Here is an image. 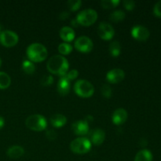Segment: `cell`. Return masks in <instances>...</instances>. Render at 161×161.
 I'll use <instances>...</instances> for the list:
<instances>
[{
  "instance_id": "23",
  "label": "cell",
  "mask_w": 161,
  "mask_h": 161,
  "mask_svg": "<svg viewBox=\"0 0 161 161\" xmlns=\"http://www.w3.org/2000/svg\"><path fill=\"white\" fill-rule=\"evenodd\" d=\"M125 18V13L123 10H115L111 13L109 15V19L113 22L122 21Z\"/></svg>"
},
{
  "instance_id": "8",
  "label": "cell",
  "mask_w": 161,
  "mask_h": 161,
  "mask_svg": "<svg viewBox=\"0 0 161 161\" xmlns=\"http://www.w3.org/2000/svg\"><path fill=\"white\" fill-rule=\"evenodd\" d=\"M74 47L79 52L86 53H90L92 50L94 44H93L92 40L89 37L83 36L75 39V42H74Z\"/></svg>"
},
{
  "instance_id": "17",
  "label": "cell",
  "mask_w": 161,
  "mask_h": 161,
  "mask_svg": "<svg viewBox=\"0 0 161 161\" xmlns=\"http://www.w3.org/2000/svg\"><path fill=\"white\" fill-rule=\"evenodd\" d=\"M50 122L53 127L60 128L65 125L67 123V118L62 114H55L50 117Z\"/></svg>"
},
{
  "instance_id": "36",
  "label": "cell",
  "mask_w": 161,
  "mask_h": 161,
  "mask_svg": "<svg viewBox=\"0 0 161 161\" xmlns=\"http://www.w3.org/2000/svg\"><path fill=\"white\" fill-rule=\"evenodd\" d=\"M1 65H2V60L1 58H0V67H1Z\"/></svg>"
},
{
  "instance_id": "33",
  "label": "cell",
  "mask_w": 161,
  "mask_h": 161,
  "mask_svg": "<svg viewBox=\"0 0 161 161\" xmlns=\"http://www.w3.org/2000/svg\"><path fill=\"white\" fill-rule=\"evenodd\" d=\"M69 17V13L66 12V11H64V12L61 13L59 15V17L61 20H65V19H67Z\"/></svg>"
},
{
  "instance_id": "35",
  "label": "cell",
  "mask_w": 161,
  "mask_h": 161,
  "mask_svg": "<svg viewBox=\"0 0 161 161\" xmlns=\"http://www.w3.org/2000/svg\"><path fill=\"white\" fill-rule=\"evenodd\" d=\"M85 120H86V122L89 124V121L94 120V117H93V116H86V119H85Z\"/></svg>"
},
{
  "instance_id": "11",
  "label": "cell",
  "mask_w": 161,
  "mask_h": 161,
  "mask_svg": "<svg viewBox=\"0 0 161 161\" xmlns=\"http://www.w3.org/2000/svg\"><path fill=\"white\" fill-rule=\"evenodd\" d=\"M149 31L146 27L142 25H136L131 29V36L134 39L139 41H146L149 37Z\"/></svg>"
},
{
  "instance_id": "37",
  "label": "cell",
  "mask_w": 161,
  "mask_h": 161,
  "mask_svg": "<svg viewBox=\"0 0 161 161\" xmlns=\"http://www.w3.org/2000/svg\"><path fill=\"white\" fill-rule=\"evenodd\" d=\"M0 32H1V27H0Z\"/></svg>"
},
{
  "instance_id": "10",
  "label": "cell",
  "mask_w": 161,
  "mask_h": 161,
  "mask_svg": "<svg viewBox=\"0 0 161 161\" xmlns=\"http://www.w3.org/2000/svg\"><path fill=\"white\" fill-rule=\"evenodd\" d=\"M125 78V72L121 69H113L106 74V80L112 84L122 82Z\"/></svg>"
},
{
  "instance_id": "4",
  "label": "cell",
  "mask_w": 161,
  "mask_h": 161,
  "mask_svg": "<svg viewBox=\"0 0 161 161\" xmlns=\"http://www.w3.org/2000/svg\"><path fill=\"white\" fill-rule=\"evenodd\" d=\"M74 91L79 97L86 98L94 94V87L87 80H80L74 84Z\"/></svg>"
},
{
  "instance_id": "24",
  "label": "cell",
  "mask_w": 161,
  "mask_h": 161,
  "mask_svg": "<svg viewBox=\"0 0 161 161\" xmlns=\"http://www.w3.org/2000/svg\"><path fill=\"white\" fill-rule=\"evenodd\" d=\"M119 3V0H102L100 2V5L104 9H113L116 8Z\"/></svg>"
},
{
  "instance_id": "27",
  "label": "cell",
  "mask_w": 161,
  "mask_h": 161,
  "mask_svg": "<svg viewBox=\"0 0 161 161\" xmlns=\"http://www.w3.org/2000/svg\"><path fill=\"white\" fill-rule=\"evenodd\" d=\"M101 93H102V96L104 97H106V98H109L111 97L112 94H113V91H112L111 87H110L109 85L105 84L102 86V89H101Z\"/></svg>"
},
{
  "instance_id": "13",
  "label": "cell",
  "mask_w": 161,
  "mask_h": 161,
  "mask_svg": "<svg viewBox=\"0 0 161 161\" xmlns=\"http://www.w3.org/2000/svg\"><path fill=\"white\" fill-rule=\"evenodd\" d=\"M105 139V133L102 129L97 128L93 130L90 133V142L91 144L95 146H100L104 142Z\"/></svg>"
},
{
  "instance_id": "18",
  "label": "cell",
  "mask_w": 161,
  "mask_h": 161,
  "mask_svg": "<svg viewBox=\"0 0 161 161\" xmlns=\"http://www.w3.org/2000/svg\"><path fill=\"white\" fill-rule=\"evenodd\" d=\"M25 153V149L20 146H13L6 151V154L11 159H18Z\"/></svg>"
},
{
  "instance_id": "7",
  "label": "cell",
  "mask_w": 161,
  "mask_h": 161,
  "mask_svg": "<svg viewBox=\"0 0 161 161\" xmlns=\"http://www.w3.org/2000/svg\"><path fill=\"white\" fill-rule=\"evenodd\" d=\"M19 37L17 33L10 30H5L0 32V43L6 47H12L17 44Z\"/></svg>"
},
{
  "instance_id": "16",
  "label": "cell",
  "mask_w": 161,
  "mask_h": 161,
  "mask_svg": "<svg viewBox=\"0 0 161 161\" xmlns=\"http://www.w3.org/2000/svg\"><path fill=\"white\" fill-rule=\"evenodd\" d=\"M59 35L61 39L68 43L73 41L75 36V31H74L73 28H72L71 27H63L60 30Z\"/></svg>"
},
{
  "instance_id": "22",
  "label": "cell",
  "mask_w": 161,
  "mask_h": 161,
  "mask_svg": "<svg viewBox=\"0 0 161 161\" xmlns=\"http://www.w3.org/2000/svg\"><path fill=\"white\" fill-rule=\"evenodd\" d=\"M109 52L110 54L114 58L119 56L121 53L120 44L118 41H113L109 45Z\"/></svg>"
},
{
  "instance_id": "5",
  "label": "cell",
  "mask_w": 161,
  "mask_h": 161,
  "mask_svg": "<svg viewBox=\"0 0 161 161\" xmlns=\"http://www.w3.org/2000/svg\"><path fill=\"white\" fill-rule=\"evenodd\" d=\"M97 19V13L93 9H87L82 10L76 17V21L82 26L88 27L96 22Z\"/></svg>"
},
{
  "instance_id": "19",
  "label": "cell",
  "mask_w": 161,
  "mask_h": 161,
  "mask_svg": "<svg viewBox=\"0 0 161 161\" xmlns=\"http://www.w3.org/2000/svg\"><path fill=\"white\" fill-rule=\"evenodd\" d=\"M153 154L148 149H142L135 157V161H152Z\"/></svg>"
},
{
  "instance_id": "29",
  "label": "cell",
  "mask_w": 161,
  "mask_h": 161,
  "mask_svg": "<svg viewBox=\"0 0 161 161\" xmlns=\"http://www.w3.org/2000/svg\"><path fill=\"white\" fill-rule=\"evenodd\" d=\"M64 75L67 77V79L69 80H73L78 77L79 72L76 70V69H72V70H70L69 72H68L67 74Z\"/></svg>"
},
{
  "instance_id": "31",
  "label": "cell",
  "mask_w": 161,
  "mask_h": 161,
  "mask_svg": "<svg viewBox=\"0 0 161 161\" xmlns=\"http://www.w3.org/2000/svg\"><path fill=\"white\" fill-rule=\"evenodd\" d=\"M154 15L158 17H161V1H159L157 4L154 6L153 8Z\"/></svg>"
},
{
  "instance_id": "32",
  "label": "cell",
  "mask_w": 161,
  "mask_h": 161,
  "mask_svg": "<svg viewBox=\"0 0 161 161\" xmlns=\"http://www.w3.org/2000/svg\"><path fill=\"white\" fill-rule=\"evenodd\" d=\"M46 135H47V138L50 140H54V139H56V138H57L56 132L53 130H47V133H46Z\"/></svg>"
},
{
  "instance_id": "9",
  "label": "cell",
  "mask_w": 161,
  "mask_h": 161,
  "mask_svg": "<svg viewBox=\"0 0 161 161\" xmlns=\"http://www.w3.org/2000/svg\"><path fill=\"white\" fill-rule=\"evenodd\" d=\"M97 33L100 38L103 40H111L115 35L113 27L107 22H101L97 28Z\"/></svg>"
},
{
  "instance_id": "15",
  "label": "cell",
  "mask_w": 161,
  "mask_h": 161,
  "mask_svg": "<svg viewBox=\"0 0 161 161\" xmlns=\"http://www.w3.org/2000/svg\"><path fill=\"white\" fill-rule=\"evenodd\" d=\"M70 80H68L65 75L61 76V79L58 83V93L62 96L67 95L70 91Z\"/></svg>"
},
{
  "instance_id": "26",
  "label": "cell",
  "mask_w": 161,
  "mask_h": 161,
  "mask_svg": "<svg viewBox=\"0 0 161 161\" xmlns=\"http://www.w3.org/2000/svg\"><path fill=\"white\" fill-rule=\"evenodd\" d=\"M82 6L81 0H69L68 2V6L71 11H77Z\"/></svg>"
},
{
  "instance_id": "12",
  "label": "cell",
  "mask_w": 161,
  "mask_h": 161,
  "mask_svg": "<svg viewBox=\"0 0 161 161\" xmlns=\"http://www.w3.org/2000/svg\"><path fill=\"white\" fill-rule=\"evenodd\" d=\"M72 130L76 135L83 136L89 133V124L85 119L77 120L72 124Z\"/></svg>"
},
{
  "instance_id": "6",
  "label": "cell",
  "mask_w": 161,
  "mask_h": 161,
  "mask_svg": "<svg viewBox=\"0 0 161 161\" xmlns=\"http://www.w3.org/2000/svg\"><path fill=\"white\" fill-rule=\"evenodd\" d=\"M91 149V142L86 138H77L70 144V149L76 154H85Z\"/></svg>"
},
{
  "instance_id": "1",
  "label": "cell",
  "mask_w": 161,
  "mask_h": 161,
  "mask_svg": "<svg viewBox=\"0 0 161 161\" xmlns=\"http://www.w3.org/2000/svg\"><path fill=\"white\" fill-rule=\"evenodd\" d=\"M47 70L52 74L64 76L68 72L69 64L68 60L61 55H54L47 61Z\"/></svg>"
},
{
  "instance_id": "20",
  "label": "cell",
  "mask_w": 161,
  "mask_h": 161,
  "mask_svg": "<svg viewBox=\"0 0 161 161\" xmlns=\"http://www.w3.org/2000/svg\"><path fill=\"white\" fill-rule=\"evenodd\" d=\"M11 79L7 73L0 72V89H6L10 86Z\"/></svg>"
},
{
  "instance_id": "30",
  "label": "cell",
  "mask_w": 161,
  "mask_h": 161,
  "mask_svg": "<svg viewBox=\"0 0 161 161\" xmlns=\"http://www.w3.org/2000/svg\"><path fill=\"white\" fill-rule=\"evenodd\" d=\"M123 5H124V8L127 10H132L135 7V3L131 0H125V1L123 2Z\"/></svg>"
},
{
  "instance_id": "2",
  "label": "cell",
  "mask_w": 161,
  "mask_h": 161,
  "mask_svg": "<svg viewBox=\"0 0 161 161\" xmlns=\"http://www.w3.org/2000/svg\"><path fill=\"white\" fill-rule=\"evenodd\" d=\"M26 54L28 60L31 62H41L47 59L48 51L42 44L35 42L28 46L26 50Z\"/></svg>"
},
{
  "instance_id": "34",
  "label": "cell",
  "mask_w": 161,
  "mask_h": 161,
  "mask_svg": "<svg viewBox=\"0 0 161 161\" xmlns=\"http://www.w3.org/2000/svg\"><path fill=\"white\" fill-rule=\"evenodd\" d=\"M5 124V120L2 116H0V129H2L3 127Z\"/></svg>"
},
{
  "instance_id": "3",
  "label": "cell",
  "mask_w": 161,
  "mask_h": 161,
  "mask_svg": "<svg viewBox=\"0 0 161 161\" xmlns=\"http://www.w3.org/2000/svg\"><path fill=\"white\" fill-rule=\"evenodd\" d=\"M25 125L30 130L39 132L47 128V121L42 115L34 114L27 118L25 120Z\"/></svg>"
},
{
  "instance_id": "21",
  "label": "cell",
  "mask_w": 161,
  "mask_h": 161,
  "mask_svg": "<svg viewBox=\"0 0 161 161\" xmlns=\"http://www.w3.org/2000/svg\"><path fill=\"white\" fill-rule=\"evenodd\" d=\"M22 69L28 75H32L36 72V65L29 60H25L22 62Z\"/></svg>"
},
{
  "instance_id": "14",
  "label": "cell",
  "mask_w": 161,
  "mask_h": 161,
  "mask_svg": "<svg viewBox=\"0 0 161 161\" xmlns=\"http://www.w3.org/2000/svg\"><path fill=\"white\" fill-rule=\"evenodd\" d=\"M127 112L124 108H117L115 110L112 116V120L113 124L119 126L124 124L127 119Z\"/></svg>"
},
{
  "instance_id": "25",
  "label": "cell",
  "mask_w": 161,
  "mask_h": 161,
  "mask_svg": "<svg viewBox=\"0 0 161 161\" xmlns=\"http://www.w3.org/2000/svg\"><path fill=\"white\" fill-rule=\"evenodd\" d=\"M72 46L68 42H62L58 46V51L62 55H68L72 51Z\"/></svg>"
},
{
  "instance_id": "28",
  "label": "cell",
  "mask_w": 161,
  "mask_h": 161,
  "mask_svg": "<svg viewBox=\"0 0 161 161\" xmlns=\"http://www.w3.org/2000/svg\"><path fill=\"white\" fill-rule=\"evenodd\" d=\"M53 83V77L52 75H46L41 80V84L43 86H50Z\"/></svg>"
}]
</instances>
